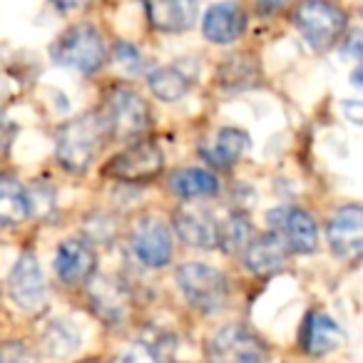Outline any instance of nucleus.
Instances as JSON below:
<instances>
[{"label": "nucleus", "instance_id": "obj_12", "mask_svg": "<svg viewBox=\"0 0 363 363\" xmlns=\"http://www.w3.org/2000/svg\"><path fill=\"white\" fill-rule=\"evenodd\" d=\"M174 229L177 237L189 247L197 249H214L219 247V222L214 214L197 204L177 209L174 214Z\"/></svg>", "mask_w": 363, "mask_h": 363}, {"label": "nucleus", "instance_id": "obj_18", "mask_svg": "<svg viewBox=\"0 0 363 363\" xmlns=\"http://www.w3.org/2000/svg\"><path fill=\"white\" fill-rule=\"evenodd\" d=\"M150 23L162 33H184L194 26L199 16L197 3H184V0H174V3H147L145 6Z\"/></svg>", "mask_w": 363, "mask_h": 363}, {"label": "nucleus", "instance_id": "obj_15", "mask_svg": "<svg viewBox=\"0 0 363 363\" xmlns=\"http://www.w3.org/2000/svg\"><path fill=\"white\" fill-rule=\"evenodd\" d=\"M87 298L102 321L122 323L130 311L127 291L115 277H92L87 279Z\"/></svg>", "mask_w": 363, "mask_h": 363}, {"label": "nucleus", "instance_id": "obj_1", "mask_svg": "<svg viewBox=\"0 0 363 363\" xmlns=\"http://www.w3.org/2000/svg\"><path fill=\"white\" fill-rule=\"evenodd\" d=\"M105 137L107 130L100 112L75 117L57 132V162L70 172H85L95 162L100 147L105 145Z\"/></svg>", "mask_w": 363, "mask_h": 363}, {"label": "nucleus", "instance_id": "obj_13", "mask_svg": "<svg viewBox=\"0 0 363 363\" xmlns=\"http://www.w3.org/2000/svg\"><path fill=\"white\" fill-rule=\"evenodd\" d=\"M97 254L87 239H65L55 254V274L65 284H80L92 277Z\"/></svg>", "mask_w": 363, "mask_h": 363}, {"label": "nucleus", "instance_id": "obj_3", "mask_svg": "<svg viewBox=\"0 0 363 363\" xmlns=\"http://www.w3.org/2000/svg\"><path fill=\"white\" fill-rule=\"evenodd\" d=\"M52 57L60 65L72 67L77 72H95L105 65L107 48L97 28L80 23V26H72L70 30L62 33L60 40L52 48Z\"/></svg>", "mask_w": 363, "mask_h": 363}, {"label": "nucleus", "instance_id": "obj_27", "mask_svg": "<svg viewBox=\"0 0 363 363\" xmlns=\"http://www.w3.org/2000/svg\"><path fill=\"white\" fill-rule=\"evenodd\" d=\"M0 363H40V358L28 343L8 341L0 346Z\"/></svg>", "mask_w": 363, "mask_h": 363}, {"label": "nucleus", "instance_id": "obj_24", "mask_svg": "<svg viewBox=\"0 0 363 363\" xmlns=\"http://www.w3.org/2000/svg\"><path fill=\"white\" fill-rule=\"evenodd\" d=\"M249 242H252V224L244 214H232L229 219H224V224H219V244L227 252L247 249Z\"/></svg>", "mask_w": 363, "mask_h": 363}, {"label": "nucleus", "instance_id": "obj_30", "mask_svg": "<svg viewBox=\"0 0 363 363\" xmlns=\"http://www.w3.org/2000/svg\"><path fill=\"white\" fill-rule=\"evenodd\" d=\"M82 363H100V361H95V358H90V361H82Z\"/></svg>", "mask_w": 363, "mask_h": 363}, {"label": "nucleus", "instance_id": "obj_26", "mask_svg": "<svg viewBox=\"0 0 363 363\" xmlns=\"http://www.w3.org/2000/svg\"><path fill=\"white\" fill-rule=\"evenodd\" d=\"M120 363H162V353L160 348L152 341H135L122 351Z\"/></svg>", "mask_w": 363, "mask_h": 363}, {"label": "nucleus", "instance_id": "obj_7", "mask_svg": "<svg viewBox=\"0 0 363 363\" xmlns=\"http://www.w3.org/2000/svg\"><path fill=\"white\" fill-rule=\"evenodd\" d=\"M272 234L286 247V252L311 254L318 247V229L311 214L298 207H277L269 212Z\"/></svg>", "mask_w": 363, "mask_h": 363}, {"label": "nucleus", "instance_id": "obj_25", "mask_svg": "<svg viewBox=\"0 0 363 363\" xmlns=\"http://www.w3.org/2000/svg\"><path fill=\"white\" fill-rule=\"evenodd\" d=\"M219 80H222V85H227V87H249L257 82V67H254L244 55H234L222 65Z\"/></svg>", "mask_w": 363, "mask_h": 363}, {"label": "nucleus", "instance_id": "obj_9", "mask_svg": "<svg viewBox=\"0 0 363 363\" xmlns=\"http://www.w3.org/2000/svg\"><path fill=\"white\" fill-rule=\"evenodd\" d=\"M132 252L145 267L162 269L172 259V232L160 217H142L132 229Z\"/></svg>", "mask_w": 363, "mask_h": 363}, {"label": "nucleus", "instance_id": "obj_28", "mask_svg": "<svg viewBox=\"0 0 363 363\" xmlns=\"http://www.w3.org/2000/svg\"><path fill=\"white\" fill-rule=\"evenodd\" d=\"M115 62L125 72H142L145 70V57H142V52L125 40H120L115 45Z\"/></svg>", "mask_w": 363, "mask_h": 363}, {"label": "nucleus", "instance_id": "obj_2", "mask_svg": "<svg viewBox=\"0 0 363 363\" xmlns=\"http://www.w3.org/2000/svg\"><path fill=\"white\" fill-rule=\"evenodd\" d=\"M174 279L184 298L199 311H217L229 298L227 277L207 264H182Z\"/></svg>", "mask_w": 363, "mask_h": 363}, {"label": "nucleus", "instance_id": "obj_22", "mask_svg": "<svg viewBox=\"0 0 363 363\" xmlns=\"http://www.w3.org/2000/svg\"><path fill=\"white\" fill-rule=\"evenodd\" d=\"M147 80H150V90L164 102L182 100L189 90V75L179 65L160 67V70L150 72Z\"/></svg>", "mask_w": 363, "mask_h": 363}, {"label": "nucleus", "instance_id": "obj_23", "mask_svg": "<svg viewBox=\"0 0 363 363\" xmlns=\"http://www.w3.org/2000/svg\"><path fill=\"white\" fill-rule=\"evenodd\" d=\"M77 346H80V333L67 321H50L43 331V348L52 358L70 356L77 351Z\"/></svg>", "mask_w": 363, "mask_h": 363}, {"label": "nucleus", "instance_id": "obj_5", "mask_svg": "<svg viewBox=\"0 0 363 363\" xmlns=\"http://www.w3.org/2000/svg\"><path fill=\"white\" fill-rule=\"evenodd\" d=\"M294 23L313 50H328L346 30V16L331 3H303L294 13Z\"/></svg>", "mask_w": 363, "mask_h": 363}, {"label": "nucleus", "instance_id": "obj_20", "mask_svg": "<svg viewBox=\"0 0 363 363\" xmlns=\"http://www.w3.org/2000/svg\"><path fill=\"white\" fill-rule=\"evenodd\" d=\"M172 189L177 197L182 199H199V197H212L219 192V179L209 169H199V167H187L172 174L169 179Z\"/></svg>", "mask_w": 363, "mask_h": 363}, {"label": "nucleus", "instance_id": "obj_14", "mask_svg": "<svg viewBox=\"0 0 363 363\" xmlns=\"http://www.w3.org/2000/svg\"><path fill=\"white\" fill-rule=\"evenodd\" d=\"M247 28V16L237 3H214L204 11L202 33L214 45H232Z\"/></svg>", "mask_w": 363, "mask_h": 363}, {"label": "nucleus", "instance_id": "obj_8", "mask_svg": "<svg viewBox=\"0 0 363 363\" xmlns=\"http://www.w3.org/2000/svg\"><path fill=\"white\" fill-rule=\"evenodd\" d=\"M162 167H164V155H162L160 145L142 140L112 157L110 164L102 172L117 182H150L152 177L160 174Z\"/></svg>", "mask_w": 363, "mask_h": 363}, {"label": "nucleus", "instance_id": "obj_16", "mask_svg": "<svg viewBox=\"0 0 363 363\" xmlns=\"http://www.w3.org/2000/svg\"><path fill=\"white\" fill-rule=\"evenodd\" d=\"M249 150V135L237 127H222V130L214 132L209 140L202 142L199 152L209 164L219 167V169H227V167L237 164Z\"/></svg>", "mask_w": 363, "mask_h": 363}, {"label": "nucleus", "instance_id": "obj_21", "mask_svg": "<svg viewBox=\"0 0 363 363\" xmlns=\"http://www.w3.org/2000/svg\"><path fill=\"white\" fill-rule=\"evenodd\" d=\"M30 214V194L13 177H0V224H21Z\"/></svg>", "mask_w": 363, "mask_h": 363}, {"label": "nucleus", "instance_id": "obj_11", "mask_svg": "<svg viewBox=\"0 0 363 363\" xmlns=\"http://www.w3.org/2000/svg\"><path fill=\"white\" fill-rule=\"evenodd\" d=\"M328 244L341 262H358L363 249V212L358 204L341 207L328 222Z\"/></svg>", "mask_w": 363, "mask_h": 363}, {"label": "nucleus", "instance_id": "obj_4", "mask_svg": "<svg viewBox=\"0 0 363 363\" xmlns=\"http://www.w3.org/2000/svg\"><path fill=\"white\" fill-rule=\"evenodd\" d=\"M100 117L105 122L107 135L117 137V140H130L147 127L150 110L140 92L130 90V87H117L115 92H110Z\"/></svg>", "mask_w": 363, "mask_h": 363}, {"label": "nucleus", "instance_id": "obj_19", "mask_svg": "<svg viewBox=\"0 0 363 363\" xmlns=\"http://www.w3.org/2000/svg\"><path fill=\"white\" fill-rule=\"evenodd\" d=\"M244 262L252 269L254 274H274L286 264V247L274 237L272 232L264 234V237H257L247 244L244 249Z\"/></svg>", "mask_w": 363, "mask_h": 363}, {"label": "nucleus", "instance_id": "obj_10", "mask_svg": "<svg viewBox=\"0 0 363 363\" xmlns=\"http://www.w3.org/2000/svg\"><path fill=\"white\" fill-rule=\"evenodd\" d=\"M8 291L11 298L16 301V306H21L23 311H38L45 303V279H43V269L38 264L35 254L26 252L16 262L8 279Z\"/></svg>", "mask_w": 363, "mask_h": 363}, {"label": "nucleus", "instance_id": "obj_6", "mask_svg": "<svg viewBox=\"0 0 363 363\" xmlns=\"http://www.w3.org/2000/svg\"><path fill=\"white\" fill-rule=\"evenodd\" d=\"M209 363H267L269 348L257 333L244 326H224L207 348Z\"/></svg>", "mask_w": 363, "mask_h": 363}, {"label": "nucleus", "instance_id": "obj_29", "mask_svg": "<svg viewBox=\"0 0 363 363\" xmlns=\"http://www.w3.org/2000/svg\"><path fill=\"white\" fill-rule=\"evenodd\" d=\"M343 112H346L348 120H351L353 125H361V102H358V100H346V102H343Z\"/></svg>", "mask_w": 363, "mask_h": 363}, {"label": "nucleus", "instance_id": "obj_17", "mask_svg": "<svg viewBox=\"0 0 363 363\" xmlns=\"http://www.w3.org/2000/svg\"><path fill=\"white\" fill-rule=\"evenodd\" d=\"M341 341H343V331L338 328V323L333 321L328 313H323V311L308 313V318L303 321V328H301V346L306 348V353H311V356H323V353L341 346Z\"/></svg>", "mask_w": 363, "mask_h": 363}]
</instances>
